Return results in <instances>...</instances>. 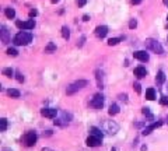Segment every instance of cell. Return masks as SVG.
Here are the masks:
<instances>
[{
    "label": "cell",
    "instance_id": "1",
    "mask_svg": "<svg viewBox=\"0 0 168 151\" xmlns=\"http://www.w3.org/2000/svg\"><path fill=\"white\" fill-rule=\"evenodd\" d=\"M144 46L147 49H150V50H153L154 53H157V55L164 53V48L161 46V44L158 42L157 39H151V38L146 39V41H144Z\"/></svg>",
    "mask_w": 168,
    "mask_h": 151
},
{
    "label": "cell",
    "instance_id": "2",
    "mask_svg": "<svg viewBox=\"0 0 168 151\" xmlns=\"http://www.w3.org/2000/svg\"><path fill=\"white\" fill-rule=\"evenodd\" d=\"M31 41H32V34L31 32H25V31L18 32L13 39L14 45H28Z\"/></svg>",
    "mask_w": 168,
    "mask_h": 151
},
{
    "label": "cell",
    "instance_id": "3",
    "mask_svg": "<svg viewBox=\"0 0 168 151\" xmlns=\"http://www.w3.org/2000/svg\"><path fill=\"white\" fill-rule=\"evenodd\" d=\"M102 130L107 134H116L119 130V125L115 120H104L102 122Z\"/></svg>",
    "mask_w": 168,
    "mask_h": 151
},
{
    "label": "cell",
    "instance_id": "4",
    "mask_svg": "<svg viewBox=\"0 0 168 151\" xmlns=\"http://www.w3.org/2000/svg\"><path fill=\"white\" fill-rule=\"evenodd\" d=\"M85 85H88V81H87V80H79V81H74L73 84H70L69 87H67L66 93H67V95H73L76 91L81 90V88L85 87Z\"/></svg>",
    "mask_w": 168,
    "mask_h": 151
},
{
    "label": "cell",
    "instance_id": "5",
    "mask_svg": "<svg viewBox=\"0 0 168 151\" xmlns=\"http://www.w3.org/2000/svg\"><path fill=\"white\" fill-rule=\"evenodd\" d=\"M37 133L32 132V130H30V132H27L25 133V136H24V143H25V146L27 147H34L35 146V143H37Z\"/></svg>",
    "mask_w": 168,
    "mask_h": 151
},
{
    "label": "cell",
    "instance_id": "6",
    "mask_svg": "<svg viewBox=\"0 0 168 151\" xmlns=\"http://www.w3.org/2000/svg\"><path fill=\"white\" fill-rule=\"evenodd\" d=\"M91 107L95 108V109H101V108L104 107V95L102 94L94 95V98L91 99Z\"/></svg>",
    "mask_w": 168,
    "mask_h": 151
},
{
    "label": "cell",
    "instance_id": "7",
    "mask_svg": "<svg viewBox=\"0 0 168 151\" xmlns=\"http://www.w3.org/2000/svg\"><path fill=\"white\" fill-rule=\"evenodd\" d=\"M0 39H1V42L4 45H7L10 42V32H9V29L6 25H1V28H0Z\"/></svg>",
    "mask_w": 168,
    "mask_h": 151
},
{
    "label": "cell",
    "instance_id": "8",
    "mask_svg": "<svg viewBox=\"0 0 168 151\" xmlns=\"http://www.w3.org/2000/svg\"><path fill=\"white\" fill-rule=\"evenodd\" d=\"M15 25H17V28H20V29H32L35 27V21L34 20H28V21H17Z\"/></svg>",
    "mask_w": 168,
    "mask_h": 151
},
{
    "label": "cell",
    "instance_id": "9",
    "mask_svg": "<svg viewBox=\"0 0 168 151\" xmlns=\"http://www.w3.org/2000/svg\"><path fill=\"white\" fill-rule=\"evenodd\" d=\"M85 144L88 147H98L102 144V139H99V137H95V136H91L90 134V137L85 140Z\"/></svg>",
    "mask_w": 168,
    "mask_h": 151
},
{
    "label": "cell",
    "instance_id": "10",
    "mask_svg": "<svg viewBox=\"0 0 168 151\" xmlns=\"http://www.w3.org/2000/svg\"><path fill=\"white\" fill-rule=\"evenodd\" d=\"M41 115L45 117H49V119H53V117H56V115H58V109H53V108H44V109H41Z\"/></svg>",
    "mask_w": 168,
    "mask_h": 151
},
{
    "label": "cell",
    "instance_id": "11",
    "mask_svg": "<svg viewBox=\"0 0 168 151\" xmlns=\"http://www.w3.org/2000/svg\"><path fill=\"white\" fill-rule=\"evenodd\" d=\"M163 125V120H158V122H154V123H151L150 126H147V127H144V130L142 133H143V136H147V134H150V133L153 132L154 129H157V127H160Z\"/></svg>",
    "mask_w": 168,
    "mask_h": 151
},
{
    "label": "cell",
    "instance_id": "12",
    "mask_svg": "<svg viewBox=\"0 0 168 151\" xmlns=\"http://www.w3.org/2000/svg\"><path fill=\"white\" fill-rule=\"evenodd\" d=\"M133 56L137 59V60H140V62H147L148 60V53L146 50H136L133 53Z\"/></svg>",
    "mask_w": 168,
    "mask_h": 151
},
{
    "label": "cell",
    "instance_id": "13",
    "mask_svg": "<svg viewBox=\"0 0 168 151\" xmlns=\"http://www.w3.org/2000/svg\"><path fill=\"white\" fill-rule=\"evenodd\" d=\"M108 34V27H105V25H99L95 28V35L98 36V38H105Z\"/></svg>",
    "mask_w": 168,
    "mask_h": 151
},
{
    "label": "cell",
    "instance_id": "14",
    "mask_svg": "<svg viewBox=\"0 0 168 151\" xmlns=\"http://www.w3.org/2000/svg\"><path fill=\"white\" fill-rule=\"evenodd\" d=\"M134 76H136L137 78H143V77L147 76V70H146L144 67H142V66H139V67L134 69Z\"/></svg>",
    "mask_w": 168,
    "mask_h": 151
},
{
    "label": "cell",
    "instance_id": "15",
    "mask_svg": "<svg viewBox=\"0 0 168 151\" xmlns=\"http://www.w3.org/2000/svg\"><path fill=\"white\" fill-rule=\"evenodd\" d=\"M164 81H165V74H164L163 70H158L157 76H156V83H157L158 85H161Z\"/></svg>",
    "mask_w": 168,
    "mask_h": 151
},
{
    "label": "cell",
    "instance_id": "16",
    "mask_svg": "<svg viewBox=\"0 0 168 151\" xmlns=\"http://www.w3.org/2000/svg\"><path fill=\"white\" fill-rule=\"evenodd\" d=\"M146 98H147L148 101H154L156 99V90L154 88H148L147 91H146Z\"/></svg>",
    "mask_w": 168,
    "mask_h": 151
},
{
    "label": "cell",
    "instance_id": "17",
    "mask_svg": "<svg viewBox=\"0 0 168 151\" xmlns=\"http://www.w3.org/2000/svg\"><path fill=\"white\" fill-rule=\"evenodd\" d=\"M90 134H91V136H95V137H99V139H102V136H104L102 132H101L99 129H97V127H91V129H90Z\"/></svg>",
    "mask_w": 168,
    "mask_h": 151
},
{
    "label": "cell",
    "instance_id": "18",
    "mask_svg": "<svg viewBox=\"0 0 168 151\" xmlns=\"http://www.w3.org/2000/svg\"><path fill=\"white\" fill-rule=\"evenodd\" d=\"M4 14L7 18H14L15 17V10L14 9H11V7H7V9H4Z\"/></svg>",
    "mask_w": 168,
    "mask_h": 151
},
{
    "label": "cell",
    "instance_id": "19",
    "mask_svg": "<svg viewBox=\"0 0 168 151\" xmlns=\"http://www.w3.org/2000/svg\"><path fill=\"white\" fill-rule=\"evenodd\" d=\"M119 107L116 105V104H112L111 107H109V111H108V113L111 115V116H114V115H116V113H119Z\"/></svg>",
    "mask_w": 168,
    "mask_h": 151
},
{
    "label": "cell",
    "instance_id": "20",
    "mask_svg": "<svg viewBox=\"0 0 168 151\" xmlns=\"http://www.w3.org/2000/svg\"><path fill=\"white\" fill-rule=\"evenodd\" d=\"M55 50H56V45H55L53 42H49L48 46L45 48V53H53Z\"/></svg>",
    "mask_w": 168,
    "mask_h": 151
},
{
    "label": "cell",
    "instance_id": "21",
    "mask_svg": "<svg viewBox=\"0 0 168 151\" xmlns=\"http://www.w3.org/2000/svg\"><path fill=\"white\" fill-rule=\"evenodd\" d=\"M7 94H9L11 98H18V97H20V91H18V90H15V88H10V90L7 91Z\"/></svg>",
    "mask_w": 168,
    "mask_h": 151
},
{
    "label": "cell",
    "instance_id": "22",
    "mask_svg": "<svg viewBox=\"0 0 168 151\" xmlns=\"http://www.w3.org/2000/svg\"><path fill=\"white\" fill-rule=\"evenodd\" d=\"M0 130H1V132H6V130H7V119H6V117H1V119H0Z\"/></svg>",
    "mask_w": 168,
    "mask_h": 151
},
{
    "label": "cell",
    "instance_id": "23",
    "mask_svg": "<svg viewBox=\"0 0 168 151\" xmlns=\"http://www.w3.org/2000/svg\"><path fill=\"white\" fill-rule=\"evenodd\" d=\"M62 35H63L64 39H69L70 38V29L64 25V27H62Z\"/></svg>",
    "mask_w": 168,
    "mask_h": 151
},
{
    "label": "cell",
    "instance_id": "24",
    "mask_svg": "<svg viewBox=\"0 0 168 151\" xmlns=\"http://www.w3.org/2000/svg\"><path fill=\"white\" fill-rule=\"evenodd\" d=\"M3 74H4L6 77H13V74H14V70L10 67H7V69H3Z\"/></svg>",
    "mask_w": 168,
    "mask_h": 151
},
{
    "label": "cell",
    "instance_id": "25",
    "mask_svg": "<svg viewBox=\"0 0 168 151\" xmlns=\"http://www.w3.org/2000/svg\"><path fill=\"white\" fill-rule=\"evenodd\" d=\"M95 74H97V80H98V85H99V88H102V71L97 70V71H95Z\"/></svg>",
    "mask_w": 168,
    "mask_h": 151
},
{
    "label": "cell",
    "instance_id": "26",
    "mask_svg": "<svg viewBox=\"0 0 168 151\" xmlns=\"http://www.w3.org/2000/svg\"><path fill=\"white\" fill-rule=\"evenodd\" d=\"M121 42V38H111L108 41V45L109 46H115V45H118Z\"/></svg>",
    "mask_w": 168,
    "mask_h": 151
},
{
    "label": "cell",
    "instance_id": "27",
    "mask_svg": "<svg viewBox=\"0 0 168 151\" xmlns=\"http://www.w3.org/2000/svg\"><path fill=\"white\" fill-rule=\"evenodd\" d=\"M142 112H143V115H146L148 119H153V115L150 113V108H146V107H144L143 109H142Z\"/></svg>",
    "mask_w": 168,
    "mask_h": 151
},
{
    "label": "cell",
    "instance_id": "28",
    "mask_svg": "<svg viewBox=\"0 0 168 151\" xmlns=\"http://www.w3.org/2000/svg\"><path fill=\"white\" fill-rule=\"evenodd\" d=\"M7 55H9V56H17L18 52H17L14 48H9V49H7Z\"/></svg>",
    "mask_w": 168,
    "mask_h": 151
},
{
    "label": "cell",
    "instance_id": "29",
    "mask_svg": "<svg viewBox=\"0 0 168 151\" xmlns=\"http://www.w3.org/2000/svg\"><path fill=\"white\" fill-rule=\"evenodd\" d=\"M15 78H17V81H20V83L24 81V76H23L20 71H15Z\"/></svg>",
    "mask_w": 168,
    "mask_h": 151
},
{
    "label": "cell",
    "instance_id": "30",
    "mask_svg": "<svg viewBox=\"0 0 168 151\" xmlns=\"http://www.w3.org/2000/svg\"><path fill=\"white\" fill-rule=\"evenodd\" d=\"M136 27H137V21H136V20H130V23H129V28L130 29H133V28H136Z\"/></svg>",
    "mask_w": 168,
    "mask_h": 151
},
{
    "label": "cell",
    "instance_id": "31",
    "mask_svg": "<svg viewBox=\"0 0 168 151\" xmlns=\"http://www.w3.org/2000/svg\"><path fill=\"white\" fill-rule=\"evenodd\" d=\"M133 88H134V91H136L137 94L142 93V88H140V84H139V83H134L133 84Z\"/></svg>",
    "mask_w": 168,
    "mask_h": 151
},
{
    "label": "cell",
    "instance_id": "32",
    "mask_svg": "<svg viewBox=\"0 0 168 151\" xmlns=\"http://www.w3.org/2000/svg\"><path fill=\"white\" fill-rule=\"evenodd\" d=\"M85 3H87V0H77V6H79V7H83Z\"/></svg>",
    "mask_w": 168,
    "mask_h": 151
},
{
    "label": "cell",
    "instance_id": "33",
    "mask_svg": "<svg viewBox=\"0 0 168 151\" xmlns=\"http://www.w3.org/2000/svg\"><path fill=\"white\" fill-rule=\"evenodd\" d=\"M119 99H122V101L126 102V101H128V95H126V94H121V95H119Z\"/></svg>",
    "mask_w": 168,
    "mask_h": 151
},
{
    "label": "cell",
    "instance_id": "34",
    "mask_svg": "<svg viewBox=\"0 0 168 151\" xmlns=\"http://www.w3.org/2000/svg\"><path fill=\"white\" fill-rule=\"evenodd\" d=\"M161 104H163V105H168V98L167 97H161Z\"/></svg>",
    "mask_w": 168,
    "mask_h": 151
},
{
    "label": "cell",
    "instance_id": "35",
    "mask_svg": "<svg viewBox=\"0 0 168 151\" xmlns=\"http://www.w3.org/2000/svg\"><path fill=\"white\" fill-rule=\"evenodd\" d=\"M37 14H38V11H37V10H31V11H30V17H35Z\"/></svg>",
    "mask_w": 168,
    "mask_h": 151
},
{
    "label": "cell",
    "instance_id": "36",
    "mask_svg": "<svg viewBox=\"0 0 168 151\" xmlns=\"http://www.w3.org/2000/svg\"><path fill=\"white\" fill-rule=\"evenodd\" d=\"M84 41H85V38H84V36H81V41H80L79 44H77V46H83V44H84Z\"/></svg>",
    "mask_w": 168,
    "mask_h": 151
},
{
    "label": "cell",
    "instance_id": "37",
    "mask_svg": "<svg viewBox=\"0 0 168 151\" xmlns=\"http://www.w3.org/2000/svg\"><path fill=\"white\" fill-rule=\"evenodd\" d=\"M132 3H133V4H140L142 0H132Z\"/></svg>",
    "mask_w": 168,
    "mask_h": 151
},
{
    "label": "cell",
    "instance_id": "38",
    "mask_svg": "<svg viewBox=\"0 0 168 151\" xmlns=\"http://www.w3.org/2000/svg\"><path fill=\"white\" fill-rule=\"evenodd\" d=\"M88 18H90V17H88V15H87V14H85V15H84V17H83V20H84V21H88Z\"/></svg>",
    "mask_w": 168,
    "mask_h": 151
},
{
    "label": "cell",
    "instance_id": "39",
    "mask_svg": "<svg viewBox=\"0 0 168 151\" xmlns=\"http://www.w3.org/2000/svg\"><path fill=\"white\" fill-rule=\"evenodd\" d=\"M163 3H164V4H165V6H167V7H168V0H163Z\"/></svg>",
    "mask_w": 168,
    "mask_h": 151
},
{
    "label": "cell",
    "instance_id": "40",
    "mask_svg": "<svg viewBox=\"0 0 168 151\" xmlns=\"http://www.w3.org/2000/svg\"><path fill=\"white\" fill-rule=\"evenodd\" d=\"M142 151H147V147L143 146V147H142Z\"/></svg>",
    "mask_w": 168,
    "mask_h": 151
},
{
    "label": "cell",
    "instance_id": "41",
    "mask_svg": "<svg viewBox=\"0 0 168 151\" xmlns=\"http://www.w3.org/2000/svg\"><path fill=\"white\" fill-rule=\"evenodd\" d=\"M42 151H53V150H50V148H42Z\"/></svg>",
    "mask_w": 168,
    "mask_h": 151
},
{
    "label": "cell",
    "instance_id": "42",
    "mask_svg": "<svg viewBox=\"0 0 168 151\" xmlns=\"http://www.w3.org/2000/svg\"><path fill=\"white\" fill-rule=\"evenodd\" d=\"M1 151H13V150H10V148H3Z\"/></svg>",
    "mask_w": 168,
    "mask_h": 151
},
{
    "label": "cell",
    "instance_id": "43",
    "mask_svg": "<svg viewBox=\"0 0 168 151\" xmlns=\"http://www.w3.org/2000/svg\"><path fill=\"white\" fill-rule=\"evenodd\" d=\"M58 1H59V0H52V3H58Z\"/></svg>",
    "mask_w": 168,
    "mask_h": 151
},
{
    "label": "cell",
    "instance_id": "44",
    "mask_svg": "<svg viewBox=\"0 0 168 151\" xmlns=\"http://www.w3.org/2000/svg\"><path fill=\"white\" fill-rule=\"evenodd\" d=\"M111 151H116V150H115V148H112V150H111Z\"/></svg>",
    "mask_w": 168,
    "mask_h": 151
},
{
    "label": "cell",
    "instance_id": "45",
    "mask_svg": "<svg viewBox=\"0 0 168 151\" xmlns=\"http://www.w3.org/2000/svg\"><path fill=\"white\" fill-rule=\"evenodd\" d=\"M167 20H168V15H167Z\"/></svg>",
    "mask_w": 168,
    "mask_h": 151
},
{
    "label": "cell",
    "instance_id": "46",
    "mask_svg": "<svg viewBox=\"0 0 168 151\" xmlns=\"http://www.w3.org/2000/svg\"><path fill=\"white\" fill-rule=\"evenodd\" d=\"M167 39H168V38H167Z\"/></svg>",
    "mask_w": 168,
    "mask_h": 151
}]
</instances>
